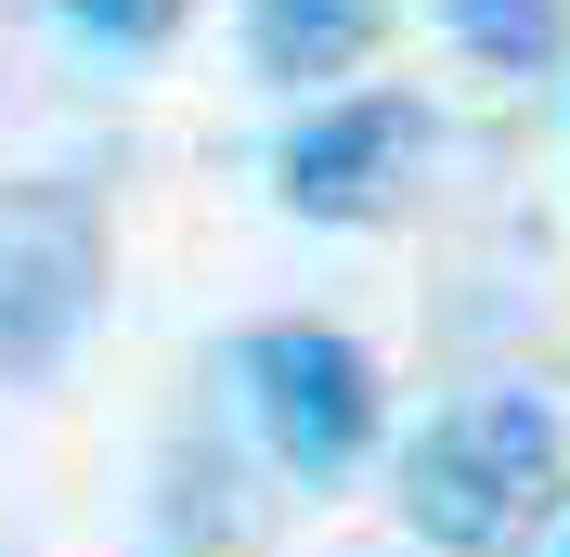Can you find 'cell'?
I'll use <instances>...</instances> for the list:
<instances>
[{
	"instance_id": "6da1fadb",
	"label": "cell",
	"mask_w": 570,
	"mask_h": 557,
	"mask_svg": "<svg viewBox=\"0 0 570 557\" xmlns=\"http://www.w3.org/2000/svg\"><path fill=\"white\" fill-rule=\"evenodd\" d=\"M558 480H570V453H558V416L532 389H466L402 441V519L454 557L532 545L558 519Z\"/></svg>"
},
{
	"instance_id": "7a4b0ae2",
	"label": "cell",
	"mask_w": 570,
	"mask_h": 557,
	"mask_svg": "<svg viewBox=\"0 0 570 557\" xmlns=\"http://www.w3.org/2000/svg\"><path fill=\"white\" fill-rule=\"evenodd\" d=\"M105 299V208L78 182H0V363L39 377Z\"/></svg>"
},
{
	"instance_id": "3957f363",
	"label": "cell",
	"mask_w": 570,
	"mask_h": 557,
	"mask_svg": "<svg viewBox=\"0 0 570 557\" xmlns=\"http://www.w3.org/2000/svg\"><path fill=\"white\" fill-rule=\"evenodd\" d=\"M234 377H247V402H259L285 467H312V480L363 467V441H376V363L337 324H247Z\"/></svg>"
},
{
	"instance_id": "277c9868",
	"label": "cell",
	"mask_w": 570,
	"mask_h": 557,
	"mask_svg": "<svg viewBox=\"0 0 570 557\" xmlns=\"http://www.w3.org/2000/svg\"><path fill=\"white\" fill-rule=\"evenodd\" d=\"M415 143H428V105H415V91H351V105H312L298 130H285L273 182H285L298 221H390Z\"/></svg>"
},
{
	"instance_id": "5b68a950",
	"label": "cell",
	"mask_w": 570,
	"mask_h": 557,
	"mask_svg": "<svg viewBox=\"0 0 570 557\" xmlns=\"http://www.w3.org/2000/svg\"><path fill=\"white\" fill-rule=\"evenodd\" d=\"M376 27H390V0H247V52L259 78H351L363 52H376Z\"/></svg>"
},
{
	"instance_id": "8992f818",
	"label": "cell",
	"mask_w": 570,
	"mask_h": 557,
	"mask_svg": "<svg viewBox=\"0 0 570 557\" xmlns=\"http://www.w3.org/2000/svg\"><path fill=\"white\" fill-rule=\"evenodd\" d=\"M441 13H454V39L480 52V66H505V78H532V66H558V52H570L558 0H441Z\"/></svg>"
},
{
	"instance_id": "52a82bcc",
	"label": "cell",
	"mask_w": 570,
	"mask_h": 557,
	"mask_svg": "<svg viewBox=\"0 0 570 557\" xmlns=\"http://www.w3.org/2000/svg\"><path fill=\"white\" fill-rule=\"evenodd\" d=\"M66 27H91V39H169L181 0H66Z\"/></svg>"
}]
</instances>
